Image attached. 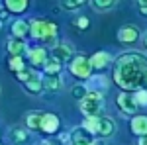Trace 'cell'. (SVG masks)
I'll list each match as a JSON object with an SVG mask.
<instances>
[{
    "label": "cell",
    "instance_id": "obj_31",
    "mask_svg": "<svg viewBox=\"0 0 147 145\" xmlns=\"http://www.w3.org/2000/svg\"><path fill=\"white\" fill-rule=\"evenodd\" d=\"M139 145H147V134L139 137Z\"/></svg>",
    "mask_w": 147,
    "mask_h": 145
},
{
    "label": "cell",
    "instance_id": "obj_34",
    "mask_svg": "<svg viewBox=\"0 0 147 145\" xmlns=\"http://www.w3.org/2000/svg\"><path fill=\"white\" fill-rule=\"evenodd\" d=\"M143 43H145V47H147V34H145V37H143Z\"/></svg>",
    "mask_w": 147,
    "mask_h": 145
},
{
    "label": "cell",
    "instance_id": "obj_36",
    "mask_svg": "<svg viewBox=\"0 0 147 145\" xmlns=\"http://www.w3.org/2000/svg\"><path fill=\"white\" fill-rule=\"evenodd\" d=\"M2 24H4V22H0V28H2Z\"/></svg>",
    "mask_w": 147,
    "mask_h": 145
},
{
    "label": "cell",
    "instance_id": "obj_21",
    "mask_svg": "<svg viewBox=\"0 0 147 145\" xmlns=\"http://www.w3.org/2000/svg\"><path fill=\"white\" fill-rule=\"evenodd\" d=\"M118 4V0H92V6L96 10H110Z\"/></svg>",
    "mask_w": 147,
    "mask_h": 145
},
{
    "label": "cell",
    "instance_id": "obj_28",
    "mask_svg": "<svg viewBox=\"0 0 147 145\" xmlns=\"http://www.w3.org/2000/svg\"><path fill=\"white\" fill-rule=\"evenodd\" d=\"M75 26H77V28H80V30L88 28V18H84V16H80V18H77V22H75Z\"/></svg>",
    "mask_w": 147,
    "mask_h": 145
},
{
    "label": "cell",
    "instance_id": "obj_7",
    "mask_svg": "<svg viewBox=\"0 0 147 145\" xmlns=\"http://www.w3.org/2000/svg\"><path fill=\"white\" fill-rule=\"evenodd\" d=\"M118 108L124 112V114H136L137 104H136L134 96H131L129 92H122V94L118 96Z\"/></svg>",
    "mask_w": 147,
    "mask_h": 145
},
{
    "label": "cell",
    "instance_id": "obj_13",
    "mask_svg": "<svg viewBox=\"0 0 147 145\" xmlns=\"http://www.w3.org/2000/svg\"><path fill=\"white\" fill-rule=\"evenodd\" d=\"M8 51L12 53V57H20L24 51H28V45L22 37H10L8 39Z\"/></svg>",
    "mask_w": 147,
    "mask_h": 145
},
{
    "label": "cell",
    "instance_id": "obj_19",
    "mask_svg": "<svg viewBox=\"0 0 147 145\" xmlns=\"http://www.w3.org/2000/svg\"><path fill=\"white\" fill-rule=\"evenodd\" d=\"M6 2V8L14 14H20L28 8V0H4Z\"/></svg>",
    "mask_w": 147,
    "mask_h": 145
},
{
    "label": "cell",
    "instance_id": "obj_29",
    "mask_svg": "<svg viewBox=\"0 0 147 145\" xmlns=\"http://www.w3.org/2000/svg\"><path fill=\"white\" fill-rule=\"evenodd\" d=\"M137 4H139V12L147 14V0H137Z\"/></svg>",
    "mask_w": 147,
    "mask_h": 145
},
{
    "label": "cell",
    "instance_id": "obj_2",
    "mask_svg": "<svg viewBox=\"0 0 147 145\" xmlns=\"http://www.w3.org/2000/svg\"><path fill=\"white\" fill-rule=\"evenodd\" d=\"M30 34L35 39H41L45 43H53L57 39V26L51 22H43V20H34L30 24Z\"/></svg>",
    "mask_w": 147,
    "mask_h": 145
},
{
    "label": "cell",
    "instance_id": "obj_24",
    "mask_svg": "<svg viewBox=\"0 0 147 145\" xmlns=\"http://www.w3.org/2000/svg\"><path fill=\"white\" fill-rule=\"evenodd\" d=\"M134 100L137 106H147V88H139L134 94Z\"/></svg>",
    "mask_w": 147,
    "mask_h": 145
},
{
    "label": "cell",
    "instance_id": "obj_16",
    "mask_svg": "<svg viewBox=\"0 0 147 145\" xmlns=\"http://www.w3.org/2000/svg\"><path fill=\"white\" fill-rule=\"evenodd\" d=\"M43 114L45 112H30L28 114V118H26V123H28V127L30 129H41V120H43Z\"/></svg>",
    "mask_w": 147,
    "mask_h": 145
},
{
    "label": "cell",
    "instance_id": "obj_32",
    "mask_svg": "<svg viewBox=\"0 0 147 145\" xmlns=\"http://www.w3.org/2000/svg\"><path fill=\"white\" fill-rule=\"evenodd\" d=\"M41 145H59V143H55V141H43Z\"/></svg>",
    "mask_w": 147,
    "mask_h": 145
},
{
    "label": "cell",
    "instance_id": "obj_14",
    "mask_svg": "<svg viewBox=\"0 0 147 145\" xmlns=\"http://www.w3.org/2000/svg\"><path fill=\"white\" fill-rule=\"evenodd\" d=\"M94 141V137H92L90 132H86L82 125L77 127L75 132H73V143H82V145H90Z\"/></svg>",
    "mask_w": 147,
    "mask_h": 145
},
{
    "label": "cell",
    "instance_id": "obj_15",
    "mask_svg": "<svg viewBox=\"0 0 147 145\" xmlns=\"http://www.w3.org/2000/svg\"><path fill=\"white\" fill-rule=\"evenodd\" d=\"M131 132L139 137L147 134V116H134L131 118Z\"/></svg>",
    "mask_w": 147,
    "mask_h": 145
},
{
    "label": "cell",
    "instance_id": "obj_20",
    "mask_svg": "<svg viewBox=\"0 0 147 145\" xmlns=\"http://www.w3.org/2000/svg\"><path fill=\"white\" fill-rule=\"evenodd\" d=\"M43 69H45V75H59V71H61V61H57L55 57L51 55V59L45 61Z\"/></svg>",
    "mask_w": 147,
    "mask_h": 145
},
{
    "label": "cell",
    "instance_id": "obj_26",
    "mask_svg": "<svg viewBox=\"0 0 147 145\" xmlns=\"http://www.w3.org/2000/svg\"><path fill=\"white\" fill-rule=\"evenodd\" d=\"M86 92H88V88H86V86L77 84V86L73 88V96H75V98H84V96H86Z\"/></svg>",
    "mask_w": 147,
    "mask_h": 145
},
{
    "label": "cell",
    "instance_id": "obj_30",
    "mask_svg": "<svg viewBox=\"0 0 147 145\" xmlns=\"http://www.w3.org/2000/svg\"><path fill=\"white\" fill-rule=\"evenodd\" d=\"M8 18V12H4V10H0V22H4Z\"/></svg>",
    "mask_w": 147,
    "mask_h": 145
},
{
    "label": "cell",
    "instance_id": "obj_8",
    "mask_svg": "<svg viewBox=\"0 0 147 145\" xmlns=\"http://www.w3.org/2000/svg\"><path fill=\"white\" fill-rule=\"evenodd\" d=\"M88 61H90V67L92 69L102 71V69L110 67V63H112L114 59H112V55H110V53H106V51H98V53H94Z\"/></svg>",
    "mask_w": 147,
    "mask_h": 145
},
{
    "label": "cell",
    "instance_id": "obj_23",
    "mask_svg": "<svg viewBox=\"0 0 147 145\" xmlns=\"http://www.w3.org/2000/svg\"><path fill=\"white\" fill-rule=\"evenodd\" d=\"M96 125H98V116H94V118H84V122H82V127H84L86 132H90V134H96Z\"/></svg>",
    "mask_w": 147,
    "mask_h": 145
},
{
    "label": "cell",
    "instance_id": "obj_5",
    "mask_svg": "<svg viewBox=\"0 0 147 145\" xmlns=\"http://www.w3.org/2000/svg\"><path fill=\"white\" fill-rule=\"evenodd\" d=\"M71 73L77 78H88L90 73H92L90 61H88L86 57H77V59L71 63Z\"/></svg>",
    "mask_w": 147,
    "mask_h": 145
},
{
    "label": "cell",
    "instance_id": "obj_17",
    "mask_svg": "<svg viewBox=\"0 0 147 145\" xmlns=\"http://www.w3.org/2000/svg\"><path fill=\"white\" fill-rule=\"evenodd\" d=\"M12 34L16 35V37H26V35L30 34V24L24 22V20H18V22L12 24Z\"/></svg>",
    "mask_w": 147,
    "mask_h": 145
},
{
    "label": "cell",
    "instance_id": "obj_4",
    "mask_svg": "<svg viewBox=\"0 0 147 145\" xmlns=\"http://www.w3.org/2000/svg\"><path fill=\"white\" fill-rule=\"evenodd\" d=\"M16 75H18V80L24 82V86H26V90H28L30 94H39V92L43 90L41 77L35 73L34 69H24L20 73H16Z\"/></svg>",
    "mask_w": 147,
    "mask_h": 145
},
{
    "label": "cell",
    "instance_id": "obj_27",
    "mask_svg": "<svg viewBox=\"0 0 147 145\" xmlns=\"http://www.w3.org/2000/svg\"><path fill=\"white\" fill-rule=\"evenodd\" d=\"M10 137H12V141H24V139H26V132H22V129H14Z\"/></svg>",
    "mask_w": 147,
    "mask_h": 145
},
{
    "label": "cell",
    "instance_id": "obj_18",
    "mask_svg": "<svg viewBox=\"0 0 147 145\" xmlns=\"http://www.w3.org/2000/svg\"><path fill=\"white\" fill-rule=\"evenodd\" d=\"M41 82H43V88L51 90V92L61 88V78L57 75H45V78H41Z\"/></svg>",
    "mask_w": 147,
    "mask_h": 145
},
{
    "label": "cell",
    "instance_id": "obj_22",
    "mask_svg": "<svg viewBox=\"0 0 147 145\" xmlns=\"http://www.w3.org/2000/svg\"><path fill=\"white\" fill-rule=\"evenodd\" d=\"M86 0H61V6L65 10H79L80 6H84Z\"/></svg>",
    "mask_w": 147,
    "mask_h": 145
},
{
    "label": "cell",
    "instance_id": "obj_11",
    "mask_svg": "<svg viewBox=\"0 0 147 145\" xmlns=\"http://www.w3.org/2000/svg\"><path fill=\"white\" fill-rule=\"evenodd\" d=\"M28 57H30L34 67H41L47 61V51L43 47H34V49H28Z\"/></svg>",
    "mask_w": 147,
    "mask_h": 145
},
{
    "label": "cell",
    "instance_id": "obj_6",
    "mask_svg": "<svg viewBox=\"0 0 147 145\" xmlns=\"http://www.w3.org/2000/svg\"><path fill=\"white\" fill-rule=\"evenodd\" d=\"M116 132V123H114L112 118H106V116H100L98 118V125H96V135L98 137H110Z\"/></svg>",
    "mask_w": 147,
    "mask_h": 145
},
{
    "label": "cell",
    "instance_id": "obj_35",
    "mask_svg": "<svg viewBox=\"0 0 147 145\" xmlns=\"http://www.w3.org/2000/svg\"><path fill=\"white\" fill-rule=\"evenodd\" d=\"M73 145H82V143H73Z\"/></svg>",
    "mask_w": 147,
    "mask_h": 145
},
{
    "label": "cell",
    "instance_id": "obj_10",
    "mask_svg": "<svg viewBox=\"0 0 147 145\" xmlns=\"http://www.w3.org/2000/svg\"><path fill=\"white\" fill-rule=\"evenodd\" d=\"M118 39L122 43H136L137 39H139V30H137L136 26H125V28H122L118 32Z\"/></svg>",
    "mask_w": 147,
    "mask_h": 145
},
{
    "label": "cell",
    "instance_id": "obj_1",
    "mask_svg": "<svg viewBox=\"0 0 147 145\" xmlns=\"http://www.w3.org/2000/svg\"><path fill=\"white\" fill-rule=\"evenodd\" d=\"M147 73V57L141 53H124L116 59L114 82L124 90L139 88Z\"/></svg>",
    "mask_w": 147,
    "mask_h": 145
},
{
    "label": "cell",
    "instance_id": "obj_9",
    "mask_svg": "<svg viewBox=\"0 0 147 145\" xmlns=\"http://www.w3.org/2000/svg\"><path fill=\"white\" fill-rule=\"evenodd\" d=\"M73 45L71 43H57L55 47H53V57H55L57 61H61V63H65V61H69L71 57H73Z\"/></svg>",
    "mask_w": 147,
    "mask_h": 145
},
{
    "label": "cell",
    "instance_id": "obj_3",
    "mask_svg": "<svg viewBox=\"0 0 147 145\" xmlns=\"http://www.w3.org/2000/svg\"><path fill=\"white\" fill-rule=\"evenodd\" d=\"M79 106H80V112L86 118H94V116H98V112L104 106V94L96 92V90H90V92H86L84 98H80Z\"/></svg>",
    "mask_w": 147,
    "mask_h": 145
},
{
    "label": "cell",
    "instance_id": "obj_12",
    "mask_svg": "<svg viewBox=\"0 0 147 145\" xmlns=\"http://www.w3.org/2000/svg\"><path fill=\"white\" fill-rule=\"evenodd\" d=\"M59 129V118L55 114H43V120H41V129L39 132H45V134H55Z\"/></svg>",
    "mask_w": 147,
    "mask_h": 145
},
{
    "label": "cell",
    "instance_id": "obj_33",
    "mask_svg": "<svg viewBox=\"0 0 147 145\" xmlns=\"http://www.w3.org/2000/svg\"><path fill=\"white\" fill-rule=\"evenodd\" d=\"M143 82H145V86H147V73L143 75Z\"/></svg>",
    "mask_w": 147,
    "mask_h": 145
},
{
    "label": "cell",
    "instance_id": "obj_25",
    "mask_svg": "<svg viewBox=\"0 0 147 145\" xmlns=\"http://www.w3.org/2000/svg\"><path fill=\"white\" fill-rule=\"evenodd\" d=\"M10 69L12 71H16V73H20V71H24V61H22V57H12L10 59Z\"/></svg>",
    "mask_w": 147,
    "mask_h": 145
}]
</instances>
